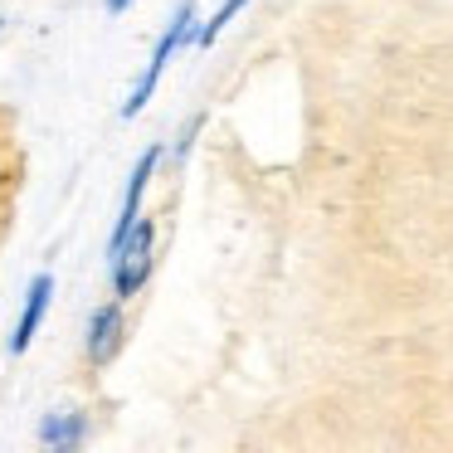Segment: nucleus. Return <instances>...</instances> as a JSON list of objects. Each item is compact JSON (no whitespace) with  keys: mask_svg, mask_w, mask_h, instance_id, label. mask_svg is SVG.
Segmentation results:
<instances>
[{"mask_svg":"<svg viewBox=\"0 0 453 453\" xmlns=\"http://www.w3.org/2000/svg\"><path fill=\"white\" fill-rule=\"evenodd\" d=\"M190 40H196V0H180V11L171 15L166 35L157 40V50H151L147 69H142V79H137V88H132L127 103H122V118H137V112L147 108L151 93H157V83H161V73H166V64L176 59V54L186 50Z\"/></svg>","mask_w":453,"mask_h":453,"instance_id":"1","label":"nucleus"},{"mask_svg":"<svg viewBox=\"0 0 453 453\" xmlns=\"http://www.w3.org/2000/svg\"><path fill=\"white\" fill-rule=\"evenodd\" d=\"M50 297H54V278L50 273H35L30 278V293H25V307H20V322H15V332H11V351L15 356L30 351L35 332H40L44 312H50Z\"/></svg>","mask_w":453,"mask_h":453,"instance_id":"5","label":"nucleus"},{"mask_svg":"<svg viewBox=\"0 0 453 453\" xmlns=\"http://www.w3.org/2000/svg\"><path fill=\"white\" fill-rule=\"evenodd\" d=\"M200 127H205V118H190L186 122V132H180V142H176V161H186V151H190V142L200 137Z\"/></svg>","mask_w":453,"mask_h":453,"instance_id":"8","label":"nucleus"},{"mask_svg":"<svg viewBox=\"0 0 453 453\" xmlns=\"http://www.w3.org/2000/svg\"><path fill=\"white\" fill-rule=\"evenodd\" d=\"M244 5H249V0H219V11H215V15H210V20L196 30V44H200V50H210V44H215L219 35L229 30V20H234V15L244 11Z\"/></svg>","mask_w":453,"mask_h":453,"instance_id":"7","label":"nucleus"},{"mask_svg":"<svg viewBox=\"0 0 453 453\" xmlns=\"http://www.w3.org/2000/svg\"><path fill=\"white\" fill-rule=\"evenodd\" d=\"M157 166H161V147H147V151H142V161L132 166L127 196H122L118 225H112V239H108V254H112V249H118L127 234H132V225L142 219V196H147V186H151V176H157Z\"/></svg>","mask_w":453,"mask_h":453,"instance_id":"4","label":"nucleus"},{"mask_svg":"<svg viewBox=\"0 0 453 453\" xmlns=\"http://www.w3.org/2000/svg\"><path fill=\"white\" fill-rule=\"evenodd\" d=\"M108 258H112V297L132 303V297L147 288L151 268H157V219L142 215L137 225H132V234L122 239Z\"/></svg>","mask_w":453,"mask_h":453,"instance_id":"2","label":"nucleus"},{"mask_svg":"<svg viewBox=\"0 0 453 453\" xmlns=\"http://www.w3.org/2000/svg\"><path fill=\"white\" fill-rule=\"evenodd\" d=\"M5 186H11V176H5V161H0V196H5Z\"/></svg>","mask_w":453,"mask_h":453,"instance_id":"10","label":"nucleus"},{"mask_svg":"<svg viewBox=\"0 0 453 453\" xmlns=\"http://www.w3.org/2000/svg\"><path fill=\"white\" fill-rule=\"evenodd\" d=\"M122 297H112V303L93 307L88 317V336H83V356H88L93 371H103V365L112 361V356L122 351V342H127V312H122Z\"/></svg>","mask_w":453,"mask_h":453,"instance_id":"3","label":"nucleus"},{"mask_svg":"<svg viewBox=\"0 0 453 453\" xmlns=\"http://www.w3.org/2000/svg\"><path fill=\"white\" fill-rule=\"evenodd\" d=\"M83 439H88V419H83L79 410H59V414H50V419L40 424L44 449H79Z\"/></svg>","mask_w":453,"mask_h":453,"instance_id":"6","label":"nucleus"},{"mask_svg":"<svg viewBox=\"0 0 453 453\" xmlns=\"http://www.w3.org/2000/svg\"><path fill=\"white\" fill-rule=\"evenodd\" d=\"M127 5H132V0H103V11H108V15H122Z\"/></svg>","mask_w":453,"mask_h":453,"instance_id":"9","label":"nucleus"}]
</instances>
